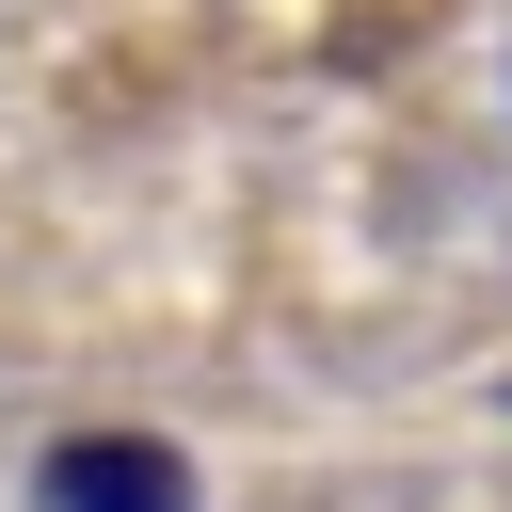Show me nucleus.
Listing matches in <instances>:
<instances>
[{
    "label": "nucleus",
    "mask_w": 512,
    "mask_h": 512,
    "mask_svg": "<svg viewBox=\"0 0 512 512\" xmlns=\"http://www.w3.org/2000/svg\"><path fill=\"white\" fill-rule=\"evenodd\" d=\"M32 512H192V464L160 432H64L32 464Z\"/></svg>",
    "instance_id": "obj_1"
}]
</instances>
